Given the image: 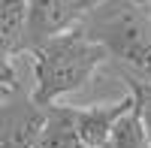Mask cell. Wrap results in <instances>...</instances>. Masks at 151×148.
<instances>
[{
    "label": "cell",
    "mask_w": 151,
    "mask_h": 148,
    "mask_svg": "<svg viewBox=\"0 0 151 148\" xmlns=\"http://www.w3.org/2000/svg\"><path fill=\"white\" fill-rule=\"evenodd\" d=\"M33 91L30 97L40 106H55L64 94L85 88L97 76V70L109 60L103 45L88 40L82 27L67 30L36 45L33 52Z\"/></svg>",
    "instance_id": "7a4b0ae2"
},
{
    "label": "cell",
    "mask_w": 151,
    "mask_h": 148,
    "mask_svg": "<svg viewBox=\"0 0 151 148\" xmlns=\"http://www.w3.org/2000/svg\"><path fill=\"white\" fill-rule=\"evenodd\" d=\"M45 127V106L27 91H18L0 103V148H40Z\"/></svg>",
    "instance_id": "277c9868"
},
{
    "label": "cell",
    "mask_w": 151,
    "mask_h": 148,
    "mask_svg": "<svg viewBox=\"0 0 151 148\" xmlns=\"http://www.w3.org/2000/svg\"><path fill=\"white\" fill-rule=\"evenodd\" d=\"M18 91H21V82H18L15 60H0V100H6Z\"/></svg>",
    "instance_id": "30bf717a"
},
{
    "label": "cell",
    "mask_w": 151,
    "mask_h": 148,
    "mask_svg": "<svg viewBox=\"0 0 151 148\" xmlns=\"http://www.w3.org/2000/svg\"><path fill=\"white\" fill-rule=\"evenodd\" d=\"M106 148H151V139H148L139 115H136V106H130L127 112L115 121Z\"/></svg>",
    "instance_id": "ba28073f"
},
{
    "label": "cell",
    "mask_w": 151,
    "mask_h": 148,
    "mask_svg": "<svg viewBox=\"0 0 151 148\" xmlns=\"http://www.w3.org/2000/svg\"><path fill=\"white\" fill-rule=\"evenodd\" d=\"M127 82V94L133 97V106H136V115H139L142 127L151 139V82L145 79H133V76H124Z\"/></svg>",
    "instance_id": "9c48e42d"
},
{
    "label": "cell",
    "mask_w": 151,
    "mask_h": 148,
    "mask_svg": "<svg viewBox=\"0 0 151 148\" xmlns=\"http://www.w3.org/2000/svg\"><path fill=\"white\" fill-rule=\"evenodd\" d=\"M121 67V76L151 82V0H103L79 24Z\"/></svg>",
    "instance_id": "6da1fadb"
},
{
    "label": "cell",
    "mask_w": 151,
    "mask_h": 148,
    "mask_svg": "<svg viewBox=\"0 0 151 148\" xmlns=\"http://www.w3.org/2000/svg\"><path fill=\"white\" fill-rule=\"evenodd\" d=\"M27 3V27H24V55L55 36L76 30L85 15L103 0H24Z\"/></svg>",
    "instance_id": "3957f363"
},
{
    "label": "cell",
    "mask_w": 151,
    "mask_h": 148,
    "mask_svg": "<svg viewBox=\"0 0 151 148\" xmlns=\"http://www.w3.org/2000/svg\"><path fill=\"white\" fill-rule=\"evenodd\" d=\"M24 27H27V3L0 0V60H15L18 55H24Z\"/></svg>",
    "instance_id": "52a82bcc"
},
{
    "label": "cell",
    "mask_w": 151,
    "mask_h": 148,
    "mask_svg": "<svg viewBox=\"0 0 151 148\" xmlns=\"http://www.w3.org/2000/svg\"><path fill=\"white\" fill-rule=\"evenodd\" d=\"M133 106V97H121L115 103H94L88 109H79V136L85 148H106L115 121Z\"/></svg>",
    "instance_id": "5b68a950"
},
{
    "label": "cell",
    "mask_w": 151,
    "mask_h": 148,
    "mask_svg": "<svg viewBox=\"0 0 151 148\" xmlns=\"http://www.w3.org/2000/svg\"><path fill=\"white\" fill-rule=\"evenodd\" d=\"M0 103H3V100H0Z\"/></svg>",
    "instance_id": "8fae6325"
},
{
    "label": "cell",
    "mask_w": 151,
    "mask_h": 148,
    "mask_svg": "<svg viewBox=\"0 0 151 148\" xmlns=\"http://www.w3.org/2000/svg\"><path fill=\"white\" fill-rule=\"evenodd\" d=\"M40 148H85L79 136V109L76 106H45V127L40 136Z\"/></svg>",
    "instance_id": "8992f818"
}]
</instances>
